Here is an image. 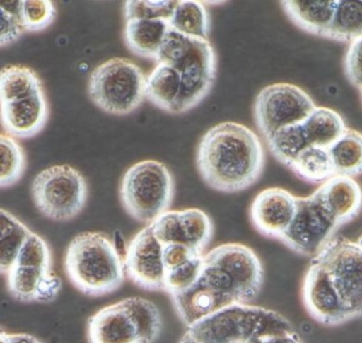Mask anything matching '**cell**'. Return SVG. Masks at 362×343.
Returning a JSON list of instances; mask_svg holds the SVG:
<instances>
[{"mask_svg":"<svg viewBox=\"0 0 362 343\" xmlns=\"http://www.w3.org/2000/svg\"><path fill=\"white\" fill-rule=\"evenodd\" d=\"M338 0H284L285 14L297 27L327 38Z\"/></svg>","mask_w":362,"mask_h":343,"instance_id":"cell-21","label":"cell"},{"mask_svg":"<svg viewBox=\"0 0 362 343\" xmlns=\"http://www.w3.org/2000/svg\"><path fill=\"white\" fill-rule=\"evenodd\" d=\"M181 93L180 72L165 63H157L146 76V99L161 110L173 114Z\"/></svg>","mask_w":362,"mask_h":343,"instance_id":"cell-23","label":"cell"},{"mask_svg":"<svg viewBox=\"0 0 362 343\" xmlns=\"http://www.w3.org/2000/svg\"><path fill=\"white\" fill-rule=\"evenodd\" d=\"M293 325L276 310L233 303L187 327L202 343H249L264 335L293 332Z\"/></svg>","mask_w":362,"mask_h":343,"instance_id":"cell-4","label":"cell"},{"mask_svg":"<svg viewBox=\"0 0 362 343\" xmlns=\"http://www.w3.org/2000/svg\"><path fill=\"white\" fill-rule=\"evenodd\" d=\"M344 71L351 84L357 88H362V36L351 44L346 59Z\"/></svg>","mask_w":362,"mask_h":343,"instance_id":"cell-37","label":"cell"},{"mask_svg":"<svg viewBox=\"0 0 362 343\" xmlns=\"http://www.w3.org/2000/svg\"><path fill=\"white\" fill-rule=\"evenodd\" d=\"M163 330L158 306L131 297L98 310L88 319L89 343H154Z\"/></svg>","mask_w":362,"mask_h":343,"instance_id":"cell-5","label":"cell"},{"mask_svg":"<svg viewBox=\"0 0 362 343\" xmlns=\"http://www.w3.org/2000/svg\"><path fill=\"white\" fill-rule=\"evenodd\" d=\"M199 253L189 249V247L180 244L163 245V259L165 272L173 269L192 257H199Z\"/></svg>","mask_w":362,"mask_h":343,"instance_id":"cell-38","label":"cell"},{"mask_svg":"<svg viewBox=\"0 0 362 343\" xmlns=\"http://www.w3.org/2000/svg\"><path fill=\"white\" fill-rule=\"evenodd\" d=\"M163 250L150 223L134 236L125 250V276L144 291H165Z\"/></svg>","mask_w":362,"mask_h":343,"instance_id":"cell-12","label":"cell"},{"mask_svg":"<svg viewBox=\"0 0 362 343\" xmlns=\"http://www.w3.org/2000/svg\"><path fill=\"white\" fill-rule=\"evenodd\" d=\"M151 226L161 244L185 245L199 255H204L214 234L212 219L197 208L167 211Z\"/></svg>","mask_w":362,"mask_h":343,"instance_id":"cell-13","label":"cell"},{"mask_svg":"<svg viewBox=\"0 0 362 343\" xmlns=\"http://www.w3.org/2000/svg\"><path fill=\"white\" fill-rule=\"evenodd\" d=\"M316 192L339 227L356 219L361 212L362 189L352 177L335 175Z\"/></svg>","mask_w":362,"mask_h":343,"instance_id":"cell-19","label":"cell"},{"mask_svg":"<svg viewBox=\"0 0 362 343\" xmlns=\"http://www.w3.org/2000/svg\"><path fill=\"white\" fill-rule=\"evenodd\" d=\"M8 293L21 302L51 303L57 299L63 282L52 268L13 264L6 272Z\"/></svg>","mask_w":362,"mask_h":343,"instance_id":"cell-18","label":"cell"},{"mask_svg":"<svg viewBox=\"0 0 362 343\" xmlns=\"http://www.w3.org/2000/svg\"><path fill=\"white\" fill-rule=\"evenodd\" d=\"M31 230L12 213L0 208V274L12 267Z\"/></svg>","mask_w":362,"mask_h":343,"instance_id":"cell-29","label":"cell"},{"mask_svg":"<svg viewBox=\"0 0 362 343\" xmlns=\"http://www.w3.org/2000/svg\"><path fill=\"white\" fill-rule=\"evenodd\" d=\"M301 296L306 312L320 325L337 327L351 320L327 268L315 260L304 276Z\"/></svg>","mask_w":362,"mask_h":343,"instance_id":"cell-15","label":"cell"},{"mask_svg":"<svg viewBox=\"0 0 362 343\" xmlns=\"http://www.w3.org/2000/svg\"><path fill=\"white\" fill-rule=\"evenodd\" d=\"M204 265V255L192 257L185 263L165 272V293L170 296L189 289L199 277Z\"/></svg>","mask_w":362,"mask_h":343,"instance_id":"cell-34","label":"cell"},{"mask_svg":"<svg viewBox=\"0 0 362 343\" xmlns=\"http://www.w3.org/2000/svg\"><path fill=\"white\" fill-rule=\"evenodd\" d=\"M69 282L89 297L118 291L125 280L124 260L116 244L102 232H82L72 238L64 259Z\"/></svg>","mask_w":362,"mask_h":343,"instance_id":"cell-2","label":"cell"},{"mask_svg":"<svg viewBox=\"0 0 362 343\" xmlns=\"http://www.w3.org/2000/svg\"><path fill=\"white\" fill-rule=\"evenodd\" d=\"M171 300L174 310L187 327L234 303L199 278L187 291L172 295Z\"/></svg>","mask_w":362,"mask_h":343,"instance_id":"cell-20","label":"cell"},{"mask_svg":"<svg viewBox=\"0 0 362 343\" xmlns=\"http://www.w3.org/2000/svg\"><path fill=\"white\" fill-rule=\"evenodd\" d=\"M175 183L165 163L144 161L132 165L120 185V200L129 216L152 223L173 204Z\"/></svg>","mask_w":362,"mask_h":343,"instance_id":"cell-6","label":"cell"},{"mask_svg":"<svg viewBox=\"0 0 362 343\" xmlns=\"http://www.w3.org/2000/svg\"><path fill=\"white\" fill-rule=\"evenodd\" d=\"M168 23L171 29L180 33L208 40L211 19L202 2L194 0L177 1Z\"/></svg>","mask_w":362,"mask_h":343,"instance_id":"cell-28","label":"cell"},{"mask_svg":"<svg viewBox=\"0 0 362 343\" xmlns=\"http://www.w3.org/2000/svg\"><path fill=\"white\" fill-rule=\"evenodd\" d=\"M302 125L310 146L322 149L333 146L348 129L344 118L325 106H316Z\"/></svg>","mask_w":362,"mask_h":343,"instance_id":"cell-24","label":"cell"},{"mask_svg":"<svg viewBox=\"0 0 362 343\" xmlns=\"http://www.w3.org/2000/svg\"><path fill=\"white\" fill-rule=\"evenodd\" d=\"M249 343H303L297 332H286V333L272 334L257 337Z\"/></svg>","mask_w":362,"mask_h":343,"instance_id":"cell-39","label":"cell"},{"mask_svg":"<svg viewBox=\"0 0 362 343\" xmlns=\"http://www.w3.org/2000/svg\"><path fill=\"white\" fill-rule=\"evenodd\" d=\"M339 228L315 191L306 197L297 196L295 216L279 240L299 255L315 257Z\"/></svg>","mask_w":362,"mask_h":343,"instance_id":"cell-11","label":"cell"},{"mask_svg":"<svg viewBox=\"0 0 362 343\" xmlns=\"http://www.w3.org/2000/svg\"><path fill=\"white\" fill-rule=\"evenodd\" d=\"M146 82V74L139 66L125 57H114L93 70L88 95L106 114L127 116L144 103Z\"/></svg>","mask_w":362,"mask_h":343,"instance_id":"cell-7","label":"cell"},{"mask_svg":"<svg viewBox=\"0 0 362 343\" xmlns=\"http://www.w3.org/2000/svg\"><path fill=\"white\" fill-rule=\"evenodd\" d=\"M266 142L272 156L287 168L310 146L302 123L279 129Z\"/></svg>","mask_w":362,"mask_h":343,"instance_id":"cell-31","label":"cell"},{"mask_svg":"<svg viewBox=\"0 0 362 343\" xmlns=\"http://www.w3.org/2000/svg\"><path fill=\"white\" fill-rule=\"evenodd\" d=\"M8 339L10 343H42L28 334H8Z\"/></svg>","mask_w":362,"mask_h":343,"instance_id":"cell-40","label":"cell"},{"mask_svg":"<svg viewBox=\"0 0 362 343\" xmlns=\"http://www.w3.org/2000/svg\"><path fill=\"white\" fill-rule=\"evenodd\" d=\"M208 253L231 277L238 303L255 301L265 280L263 264L255 251L240 243H226Z\"/></svg>","mask_w":362,"mask_h":343,"instance_id":"cell-14","label":"cell"},{"mask_svg":"<svg viewBox=\"0 0 362 343\" xmlns=\"http://www.w3.org/2000/svg\"><path fill=\"white\" fill-rule=\"evenodd\" d=\"M177 1H146L129 0L125 2V21L129 19H169Z\"/></svg>","mask_w":362,"mask_h":343,"instance_id":"cell-35","label":"cell"},{"mask_svg":"<svg viewBox=\"0 0 362 343\" xmlns=\"http://www.w3.org/2000/svg\"><path fill=\"white\" fill-rule=\"evenodd\" d=\"M357 243H358L359 246H361L362 248V236H361V238H359V240H357Z\"/></svg>","mask_w":362,"mask_h":343,"instance_id":"cell-43","label":"cell"},{"mask_svg":"<svg viewBox=\"0 0 362 343\" xmlns=\"http://www.w3.org/2000/svg\"><path fill=\"white\" fill-rule=\"evenodd\" d=\"M32 198L36 209L54 221L76 219L86 206L88 185L71 165H52L34 177Z\"/></svg>","mask_w":362,"mask_h":343,"instance_id":"cell-8","label":"cell"},{"mask_svg":"<svg viewBox=\"0 0 362 343\" xmlns=\"http://www.w3.org/2000/svg\"><path fill=\"white\" fill-rule=\"evenodd\" d=\"M361 91H362V88H361Z\"/></svg>","mask_w":362,"mask_h":343,"instance_id":"cell-44","label":"cell"},{"mask_svg":"<svg viewBox=\"0 0 362 343\" xmlns=\"http://www.w3.org/2000/svg\"><path fill=\"white\" fill-rule=\"evenodd\" d=\"M180 72L181 93L174 115L185 114L199 105L210 93L216 79V54L206 38L180 33L170 28L161 45L157 63Z\"/></svg>","mask_w":362,"mask_h":343,"instance_id":"cell-3","label":"cell"},{"mask_svg":"<svg viewBox=\"0 0 362 343\" xmlns=\"http://www.w3.org/2000/svg\"><path fill=\"white\" fill-rule=\"evenodd\" d=\"M40 91L42 80L31 68L10 65L0 69V105L25 99Z\"/></svg>","mask_w":362,"mask_h":343,"instance_id":"cell-25","label":"cell"},{"mask_svg":"<svg viewBox=\"0 0 362 343\" xmlns=\"http://www.w3.org/2000/svg\"><path fill=\"white\" fill-rule=\"evenodd\" d=\"M0 343H10L8 334L6 333V332L1 331V330H0Z\"/></svg>","mask_w":362,"mask_h":343,"instance_id":"cell-42","label":"cell"},{"mask_svg":"<svg viewBox=\"0 0 362 343\" xmlns=\"http://www.w3.org/2000/svg\"><path fill=\"white\" fill-rule=\"evenodd\" d=\"M23 30L16 10L0 4V47L8 46L19 40Z\"/></svg>","mask_w":362,"mask_h":343,"instance_id":"cell-36","label":"cell"},{"mask_svg":"<svg viewBox=\"0 0 362 343\" xmlns=\"http://www.w3.org/2000/svg\"><path fill=\"white\" fill-rule=\"evenodd\" d=\"M265 163V149L257 134L230 121L208 129L196 153L202 180L221 193H238L252 187L261 178Z\"/></svg>","mask_w":362,"mask_h":343,"instance_id":"cell-1","label":"cell"},{"mask_svg":"<svg viewBox=\"0 0 362 343\" xmlns=\"http://www.w3.org/2000/svg\"><path fill=\"white\" fill-rule=\"evenodd\" d=\"M300 179L313 185H322L335 176V168L327 149L310 146L289 165Z\"/></svg>","mask_w":362,"mask_h":343,"instance_id":"cell-27","label":"cell"},{"mask_svg":"<svg viewBox=\"0 0 362 343\" xmlns=\"http://www.w3.org/2000/svg\"><path fill=\"white\" fill-rule=\"evenodd\" d=\"M335 168V175L354 177L362 174V133L346 129L344 135L327 149Z\"/></svg>","mask_w":362,"mask_h":343,"instance_id":"cell-26","label":"cell"},{"mask_svg":"<svg viewBox=\"0 0 362 343\" xmlns=\"http://www.w3.org/2000/svg\"><path fill=\"white\" fill-rule=\"evenodd\" d=\"M316 104L301 87L291 83H276L264 87L255 98L253 116L264 139L283 127L302 123Z\"/></svg>","mask_w":362,"mask_h":343,"instance_id":"cell-9","label":"cell"},{"mask_svg":"<svg viewBox=\"0 0 362 343\" xmlns=\"http://www.w3.org/2000/svg\"><path fill=\"white\" fill-rule=\"evenodd\" d=\"M178 343H202L198 342V340H196L195 338L193 337V336L189 335V333H185V335L181 337V339L180 340V342Z\"/></svg>","mask_w":362,"mask_h":343,"instance_id":"cell-41","label":"cell"},{"mask_svg":"<svg viewBox=\"0 0 362 343\" xmlns=\"http://www.w3.org/2000/svg\"><path fill=\"white\" fill-rule=\"evenodd\" d=\"M297 196L282 187L259 192L250 206V221L266 238L280 240L295 216Z\"/></svg>","mask_w":362,"mask_h":343,"instance_id":"cell-16","label":"cell"},{"mask_svg":"<svg viewBox=\"0 0 362 343\" xmlns=\"http://www.w3.org/2000/svg\"><path fill=\"white\" fill-rule=\"evenodd\" d=\"M313 260L331 276L351 320L362 317V248L344 236L333 238Z\"/></svg>","mask_w":362,"mask_h":343,"instance_id":"cell-10","label":"cell"},{"mask_svg":"<svg viewBox=\"0 0 362 343\" xmlns=\"http://www.w3.org/2000/svg\"><path fill=\"white\" fill-rule=\"evenodd\" d=\"M362 36V0H338L327 38L351 42Z\"/></svg>","mask_w":362,"mask_h":343,"instance_id":"cell-30","label":"cell"},{"mask_svg":"<svg viewBox=\"0 0 362 343\" xmlns=\"http://www.w3.org/2000/svg\"><path fill=\"white\" fill-rule=\"evenodd\" d=\"M169 29L168 19H129L125 23L123 37L132 53L157 62L159 50Z\"/></svg>","mask_w":362,"mask_h":343,"instance_id":"cell-22","label":"cell"},{"mask_svg":"<svg viewBox=\"0 0 362 343\" xmlns=\"http://www.w3.org/2000/svg\"><path fill=\"white\" fill-rule=\"evenodd\" d=\"M27 167L25 151L15 138L0 134V189L13 187Z\"/></svg>","mask_w":362,"mask_h":343,"instance_id":"cell-32","label":"cell"},{"mask_svg":"<svg viewBox=\"0 0 362 343\" xmlns=\"http://www.w3.org/2000/svg\"><path fill=\"white\" fill-rule=\"evenodd\" d=\"M17 15L23 32H40L52 25L57 8L50 0H21Z\"/></svg>","mask_w":362,"mask_h":343,"instance_id":"cell-33","label":"cell"},{"mask_svg":"<svg viewBox=\"0 0 362 343\" xmlns=\"http://www.w3.org/2000/svg\"><path fill=\"white\" fill-rule=\"evenodd\" d=\"M50 116L44 89L31 97L0 105V125L15 139L35 137L46 127Z\"/></svg>","mask_w":362,"mask_h":343,"instance_id":"cell-17","label":"cell"}]
</instances>
